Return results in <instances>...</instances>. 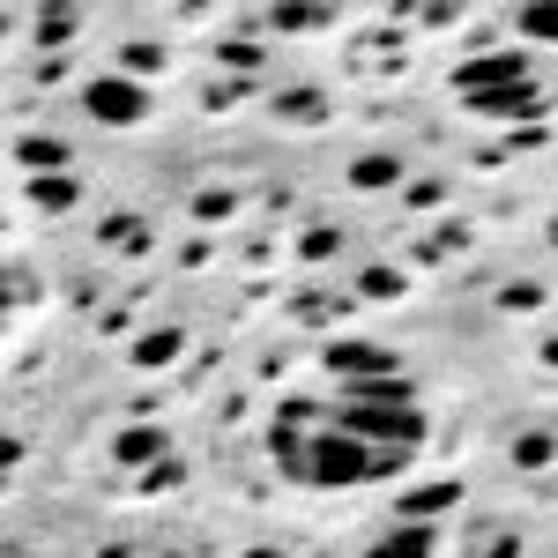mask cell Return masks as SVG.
<instances>
[{
    "mask_svg": "<svg viewBox=\"0 0 558 558\" xmlns=\"http://www.w3.org/2000/svg\"><path fill=\"white\" fill-rule=\"evenodd\" d=\"M336 432L365 439V447H387V454H410V447L425 439V410H417V395H410L402 380H365V387L343 395Z\"/></svg>",
    "mask_w": 558,
    "mask_h": 558,
    "instance_id": "6da1fadb",
    "label": "cell"
},
{
    "mask_svg": "<svg viewBox=\"0 0 558 558\" xmlns=\"http://www.w3.org/2000/svg\"><path fill=\"white\" fill-rule=\"evenodd\" d=\"M83 105H89L97 128H134V120L149 112V89L128 83V75H97V83L83 89Z\"/></svg>",
    "mask_w": 558,
    "mask_h": 558,
    "instance_id": "7a4b0ae2",
    "label": "cell"
},
{
    "mask_svg": "<svg viewBox=\"0 0 558 558\" xmlns=\"http://www.w3.org/2000/svg\"><path fill=\"white\" fill-rule=\"evenodd\" d=\"M499 83H529V52H484V60H462L454 68V97H476V89H499Z\"/></svg>",
    "mask_w": 558,
    "mask_h": 558,
    "instance_id": "3957f363",
    "label": "cell"
},
{
    "mask_svg": "<svg viewBox=\"0 0 558 558\" xmlns=\"http://www.w3.org/2000/svg\"><path fill=\"white\" fill-rule=\"evenodd\" d=\"M462 112H476V120H536V112H544V89L536 83H499V89L462 97Z\"/></svg>",
    "mask_w": 558,
    "mask_h": 558,
    "instance_id": "277c9868",
    "label": "cell"
},
{
    "mask_svg": "<svg viewBox=\"0 0 558 558\" xmlns=\"http://www.w3.org/2000/svg\"><path fill=\"white\" fill-rule=\"evenodd\" d=\"M328 365L350 373V380H387V373H395V350H380V343H328Z\"/></svg>",
    "mask_w": 558,
    "mask_h": 558,
    "instance_id": "5b68a950",
    "label": "cell"
},
{
    "mask_svg": "<svg viewBox=\"0 0 558 558\" xmlns=\"http://www.w3.org/2000/svg\"><path fill=\"white\" fill-rule=\"evenodd\" d=\"M365 558H432V529H425V521H395Z\"/></svg>",
    "mask_w": 558,
    "mask_h": 558,
    "instance_id": "8992f818",
    "label": "cell"
},
{
    "mask_svg": "<svg viewBox=\"0 0 558 558\" xmlns=\"http://www.w3.org/2000/svg\"><path fill=\"white\" fill-rule=\"evenodd\" d=\"M514 31H521V45H558V0H529L514 15Z\"/></svg>",
    "mask_w": 558,
    "mask_h": 558,
    "instance_id": "52a82bcc",
    "label": "cell"
},
{
    "mask_svg": "<svg viewBox=\"0 0 558 558\" xmlns=\"http://www.w3.org/2000/svg\"><path fill=\"white\" fill-rule=\"evenodd\" d=\"M149 454H165V432H128L120 439V462H149Z\"/></svg>",
    "mask_w": 558,
    "mask_h": 558,
    "instance_id": "ba28073f",
    "label": "cell"
},
{
    "mask_svg": "<svg viewBox=\"0 0 558 558\" xmlns=\"http://www.w3.org/2000/svg\"><path fill=\"white\" fill-rule=\"evenodd\" d=\"M544 454H551V439H544V432H529V439H514V462H529V470H544Z\"/></svg>",
    "mask_w": 558,
    "mask_h": 558,
    "instance_id": "9c48e42d",
    "label": "cell"
},
{
    "mask_svg": "<svg viewBox=\"0 0 558 558\" xmlns=\"http://www.w3.org/2000/svg\"><path fill=\"white\" fill-rule=\"evenodd\" d=\"M387 179H395L387 157H365V165H357V186H387Z\"/></svg>",
    "mask_w": 558,
    "mask_h": 558,
    "instance_id": "30bf717a",
    "label": "cell"
},
{
    "mask_svg": "<svg viewBox=\"0 0 558 558\" xmlns=\"http://www.w3.org/2000/svg\"><path fill=\"white\" fill-rule=\"evenodd\" d=\"M544 357H551V365H558V336H551V350H544Z\"/></svg>",
    "mask_w": 558,
    "mask_h": 558,
    "instance_id": "8fae6325",
    "label": "cell"
},
{
    "mask_svg": "<svg viewBox=\"0 0 558 558\" xmlns=\"http://www.w3.org/2000/svg\"><path fill=\"white\" fill-rule=\"evenodd\" d=\"M254 558H276V551H254Z\"/></svg>",
    "mask_w": 558,
    "mask_h": 558,
    "instance_id": "7c38bea8",
    "label": "cell"
}]
</instances>
